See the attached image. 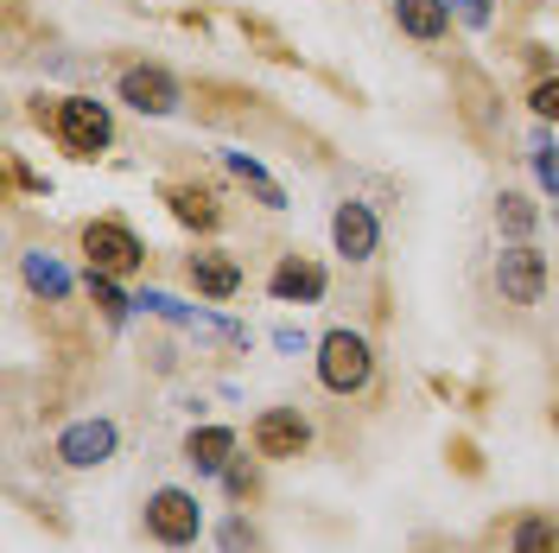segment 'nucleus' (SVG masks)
Wrapping results in <instances>:
<instances>
[{"label":"nucleus","mask_w":559,"mask_h":553,"mask_svg":"<svg viewBox=\"0 0 559 553\" xmlns=\"http://www.w3.org/2000/svg\"><path fill=\"white\" fill-rule=\"evenodd\" d=\"M376 376V350L362 331H324V344H318V381L331 388V395H362Z\"/></svg>","instance_id":"nucleus-1"},{"label":"nucleus","mask_w":559,"mask_h":553,"mask_svg":"<svg viewBox=\"0 0 559 553\" xmlns=\"http://www.w3.org/2000/svg\"><path fill=\"white\" fill-rule=\"evenodd\" d=\"M51 134H58V146H64L70 160H96L115 140V121H108V108L96 96H64V103L51 108Z\"/></svg>","instance_id":"nucleus-2"},{"label":"nucleus","mask_w":559,"mask_h":553,"mask_svg":"<svg viewBox=\"0 0 559 553\" xmlns=\"http://www.w3.org/2000/svg\"><path fill=\"white\" fill-rule=\"evenodd\" d=\"M83 255H90V274H108V280H128L146 268V248H140V236L121 216H96L83 230Z\"/></svg>","instance_id":"nucleus-3"},{"label":"nucleus","mask_w":559,"mask_h":553,"mask_svg":"<svg viewBox=\"0 0 559 553\" xmlns=\"http://www.w3.org/2000/svg\"><path fill=\"white\" fill-rule=\"evenodd\" d=\"M146 534L159 541V548H191L198 534H204V509H198V496L191 490H153L146 496Z\"/></svg>","instance_id":"nucleus-4"},{"label":"nucleus","mask_w":559,"mask_h":553,"mask_svg":"<svg viewBox=\"0 0 559 553\" xmlns=\"http://www.w3.org/2000/svg\"><path fill=\"white\" fill-rule=\"evenodd\" d=\"M248 446L261 451V458H299V451L312 446V420L299 414V408H267V414H254L248 426Z\"/></svg>","instance_id":"nucleus-5"},{"label":"nucleus","mask_w":559,"mask_h":553,"mask_svg":"<svg viewBox=\"0 0 559 553\" xmlns=\"http://www.w3.org/2000/svg\"><path fill=\"white\" fill-rule=\"evenodd\" d=\"M496 286H502L509 306H540V293H547V255L527 243L502 248L496 255Z\"/></svg>","instance_id":"nucleus-6"},{"label":"nucleus","mask_w":559,"mask_h":553,"mask_svg":"<svg viewBox=\"0 0 559 553\" xmlns=\"http://www.w3.org/2000/svg\"><path fill=\"white\" fill-rule=\"evenodd\" d=\"M115 446H121L115 420H76V426L58 433V464H70V471H96V464L115 458Z\"/></svg>","instance_id":"nucleus-7"},{"label":"nucleus","mask_w":559,"mask_h":553,"mask_svg":"<svg viewBox=\"0 0 559 553\" xmlns=\"http://www.w3.org/2000/svg\"><path fill=\"white\" fill-rule=\"evenodd\" d=\"M121 103L140 115H173L178 108V77L159 64H128L121 70Z\"/></svg>","instance_id":"nucleus-8"},{"label":"nucleus","mask_w":559,"mask_h":553,"mask_svg":"<svg viewBox=\"0 0 559 553\" xmlns=\"http://www.w3.org/2000/svg\"><path fill=\"white\" fill-rule=\"evenodd\" d=\"M331 243H337V255H349V261H369V255H376V243H382L376 210L356 204V198H344V204H337V216H331Z\"/></svg>","instance_id":"nucleus-9"},{"label":"nucleus","mask_w":559,"mask_h":553,"mask_svg":"<svg viewBox=\"0 0 559 553\" xmlns=\"http://www.w3.org/2000/svg\"><path fill=\"white\" fill-rule=\"evenodd\" d=\"M394 26L407 38H419V45H432V38H445V26H452V7L445 0H394Z\"/></svg>","instance_id":"nucleus-10"},{"label":"nucleus","mask_w":559,"mask_h":553,"mask_svg":"<svg viewBox=\"0 0 559 553\" xmlns=\"http://www.w3.org/2000/svg\"><path fill=\"white\" fill-rule=\"evenodd\" d=\"M267 286H274V299H299V306H312V299H324V268H318V261H299V255H286Z\"/></svg>","instance_id":"nucleus-11"},{"label":"nucleus","mask_w":559,"mask_h":553,"mask_svg":"<svg viewBox=\"0 0 559 553\" xmlns=\"http://www.w3.org/2000/svg\"><path fill=\"white\" fill-rule=\"evenodd\" d=\"M191 286L204 293V299H236L242 293V268L229 261V255H191Z\"/></svg>","instance_id":"nucleus-12"},{"label":"nucleus","mask_w":559,"mask_h":553,"mask_svg":"<svg viewBox=\"0 0 559 553\" xmlns=\"http://www.w3.org/2000/svg\"><path fill=\"white\" fill-rule=\"evenodd\" d=\"M229 451H236V433H229V426H191V433H185V458H191L204 478L229 464Z\"/></svg>","instance_id":"nucleus-13"},{"label":"nucleus","mask_w":559,"mask_h":553,"mask_svg":"<svg viewBox=\"0 0 559 553\" xmlns=\"http://www.w3.org/2000/svg\"><path fill=\"white\" fill-rule=\"evenodd\" d=\"M159 198L173 204V216L185 223V230H216V223H223V210H216V198H210V191H198V185H166Z\"/></svg>","instance_id":"nucleus-14"},{"label":"nucleus","mask_w":559,"mask_h":553,"mask_svg":"<svg viewBox=\"0 0 559 553\" xmlns=\"http://www.w3.org/2000/svg\"><path fill=\"white\" fill-rule=\"evenodd\" d=\"M457 90H464V121H471V128H477V134H496V115H489V103H496V96H489V83H484V70H457Z\"/></svg>","instance_id":"nucleus-15"},{"label":"nucleus","mask_w":559,"mask_h":553,"mask_svg":"<svg viewBox=\"0 0 559 553\" xmlns=\"http://www.w3.org/2000/svg\"><path fill=\"white\" fill-rule=\"evenodd\" d=\"M223 166H229V173L242 178V185H248V191H254V198H261L267 210H286V191H280V185H274L267 173H261V166H254L248 153H223Z\"/></svg>","instance_id":"nucleus-16"},{"label":"nucleus","mask_w":559,"mask_h":553,"mask_svg":"<svg viewBox=\"0 0 559 553\" xmlns=\"http://www.w3.org/2000/svg\"><path fill=\"white\" fill-rule=\"evenodd\" d=\"M509 553H559V521L522 516V521H515V541H509Z\"/></svg>","instance_id":"nucleus-17"},{"label":"nucleus","mask_w":559,"mask_h":553,"mask_svg":"<svg viewBox=\"0 0 559 553\" xmlns=\"http://www.w3.org/2000/svg\"><path fill=\"white\" fill-rule=\"evenodd\" d=\"M26 286H33L38 299H70V274L51 255H26Z\"/></svg>","instance_id":"nucleus-18"},{"label":"nucleus","mask_w":559,"mask_h":553,"mask_svg":"<svg viewBox=\"0 0 559 553\" xmlns=\"http://www.w3.org/2000/svg\"><path fill=\"white\" fill-rule=\"evenodd\" d=\"M496 223H502V230H509V236H527V230H534V223H540V210L527 204L522 191H502V198H496Z\"/></svg>","instance_id":"nucleus-19"},{"label":"nucleus","mask_w":559,"mask_h":553,"mask_svg":"<svg viewBox=\"0 0 559 553\" xmlns=\"http://www.w3.org/2000/svg\"><path fill=\"white\" fill-rule=\"evenodd\" d=\"M90 299L103 306V318H108V325H121V318H128V299H121V286H115L108 274H90Z\"/></svg>","instance_id":"nucleus-20"},{"label":"nucleus","mask_w":559,"mask_h":553,"mask_svg":"<svg viewBox=\"0 0 559 553\" xmlns=\"http://www.w3.org/2000/svg\"><path fill=\"white\" fill-rule=\"evenodd\" d=\"M527 108H534L540 121H559V77H540V83L527 90Z\"/></svg>","instance_id":"nucleus-21"},{"label":"nucleus","mask_w":559,"mask_h":553,"mask_svg":"<svg viewBox=\"0 0 559 553\" xmlns=\"http://www.w3.org/2000/svg\"><path fill=\"white\" fill-rule=\"evenodd\" d=\"M534 173H540V185L559 198V146L554 140H534Z\"/></svg>","instance_id":"nucleus-22"},{"label":"nucleus","mask_w":559,"mask_h":553,"mask_svg":"<svg viewBox=\"0 0 559 553\" xmlns=\"http://www.w3.org/2000/svg\"><path fill=\"white\" fill-rule=\"evenodd\" d=\"M223 548H229V553H248V548H254V528L229 521V528H223Z\"/></svg>","instance_id":"nucleus-23"},{"label":"nucleus","mask_w":559,"mask_h":553,"mask_svg":"<svg viewBox=\"0 0 559 553\" xmlns=\"http://www.w3.org/2000/svg\"><path fill=\"white\" fill-rule=\"evenodd\" d=\"M229 496H254V471H229Z\"/></svg>","instance_id":"nucleus-24"},{"label":"nucleus","mask_w":559,"mask_h":553,"mask_svg":"<svg viewBox=\"0 0 559 553\" xmlns=\"http://www.w3.org/2000/svg\"><path fill=\"white\" fill-rule=\"evenodd\" d=\"M554 433H559V408H554Z\"/></svg>","instance_id":"nucleus-25"}]
</instances>
